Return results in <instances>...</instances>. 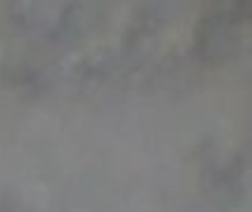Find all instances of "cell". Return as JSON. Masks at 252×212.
Wrapping results in <instances>:
<instances>
[{
  "instance_id": "3",
  "label": "cell",
  "mask_w": 252,
  "mask_h": 212,
  "mask_svg": "<svg viewBox=\"0 0 252 212\" xmlns=\"http://www.w3.org/2000/svg\"><path fill=\"white\" fill-rule=\"evenodd\" d=\"M71 212H85V210H71Z\"/></svg>"
},
{
  "instance_id": "2",
  "label": "cell",
  "mask_w": 252,
  "mask_h": 212,
  "mask_svg": "<svg viewBox=\"0 0 252 212\" xmlns=\"http://www.w3.org/2000/svg\"><path fill=\"white\" fill-rule=\"evenodd\" d=\"M43 205V196H33L26 186L7 189L0 198V212H38Z\"/></svg>"
},
{
  "instance_id": "1",
  "label": "cell",
  "mask_w": 252,
  "mask_h": 212,
  "mask_svg": "<svg viewBox=\"0 0 252 212\" xmlns=\"http://www.w3.org/2000/svg\"><path fill=\"white\" fill-rule=\"evenodd\" d=\"M196 50L205 64H226L241 52L243 29L236 12H208L196 29Z\"/></svg>"
}]
</instances>
